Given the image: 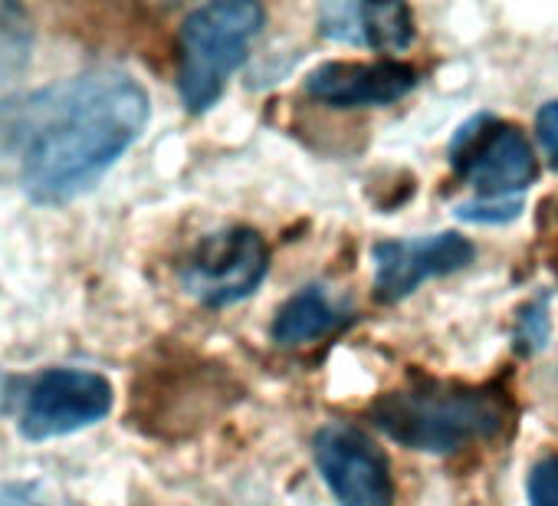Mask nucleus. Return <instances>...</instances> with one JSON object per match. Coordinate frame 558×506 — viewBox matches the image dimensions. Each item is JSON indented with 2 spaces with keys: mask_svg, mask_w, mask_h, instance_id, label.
I'll return each mask as SVG.
<instances>
[{
  "mask_svg": "<svg viewBox=\"0 0 558 506\" xmlns=\"http://www.w3.org/2000/svg\"><path fill=\"white\" fill-rule=\"evenodd\" d=\"M145 86L112 67L0 103V155L37 204H70L135 145L148 122Z\"/></svg>",
  "mask_w": 558,
  "mask_h": 506,
  "instance_id": "obj_1",
  "label": "nucleus"
},
{
  "mask_svg": "<svg viewBox=\"0 0 558 506\" xmlns=\"http://www.w3.org/2000/svg\"><path fill=\"white\" fill-rule=\"evenodd\" d=\"M372 421L411 450L450 454L496 437L509 424V405L486 388L424 385L381 395L372 405Z\"/></svg>",
  "mask_w": 558,
  "mask_h": 506,
  "instance_id": "obj_2",
  "label": "nucleus"
},
{
  "mask_svg": "<svg viewBox=\"0 0 558 506\" xmlns=\"http://www.w3.org/2000/svg\"><path fill=\"white\" fill-rule=\"evenodd\" d=\"M263 21V8L250 0L204 4L184 17L178 37V93L187 112L201 116L220 99Z\"/></svg>",
  "mask_w": 558,
  "mask_h": 506,
  "instance_id": "obj_3",
  "label": "nucleus"
},
{
  "mask_svg": "<svg viewBox=\"0 0 558 506\" xmlns=\"http://www.w3.org/2000/svg\"><path fill=\"white\" fill-rule=\"evenodd\" d=\"M116 391L89 369H47L34 375L21 398L17 427L27 441H53L99 424L112 411Z\"/></svg>",
  "mask_w": 558,
  "mask_h": 506,
  "instance_id": "obj_4",
  "label": "nucleus"
},
{
  "mask_svg": "<svg viewBox=\"0 0 558 506\" xmlns=\"http://www.w3.org/2000/svg\"><path fill=\"white\" fill-rule=\"evenodd\" d=\"M269 270V250L256 230L230 227L207 233L181 267V287L204 306L246 300Z\"/></svg>",
  "mask_w": 558,
  "mask_h": 506,
  "instance_id": "obj_5",
  "label": "nucleus"
},
{
  "mask_svg": "<svg viewBox=\"0 0 558 506\" xmlns=\"http://www.w3.org/2000/svg\"><path fill=\"white\" fill-rule=\"evenodd\" d=\"M313 450L323 480L342 506H391V467L365 431L332 421L316 434Z\"/></svg>",
  "mask_w": 558,
  "mask_h": 506,
  "instance_id": "obj_6",
  "label": "nucleus"
},
{
  "mask_svg": "<svg viewBox=\"0 0 558 506\" xmlns=\"http://www.w3.org/2000/svg\"><path fill=\"white\" fill-rule=\"evenodd\" d=\"M470 261L473 243L450 230L414 240H385L375 246V293L381 303H398L424 280L457 274Z\"/></svg>",
  "mask_w": 558,
  "mask_h": 506,
  "instance_id": "obj_7",
  "label": "nucleus"
},
{
  "mask_svg": "<svg viewBox=\"0 0 558 506\" xmlns=\"http://www.w3.org/2000/svg\"><path fill=\"white\" fill-rule=\"evenodd\" d=\"M453 158L470 188H476L486 201H502L535 178V155L512 125L463 132L453 145Z\"/></svg>",
  "mask_w": 558,
  "mask_h": 506,
  "instance_id": "obj_8",
  "label": "nucleus"
},
{
  "mask_svg": "<svg viewBox=\"0 0 558 506\" xmlns=\"http://www.w3.org/2000/svg\"><path fill=\"white\" fill-rule=\"evenodd\" d=\"M417 86V73L408 63H326L310 73L306 93L336 109H368L404 99Z\"/></svg>",
  "mask_w": 558,
  "mask_h": 506,
  "instance_id": "obj_9",
  "label": "nucleus"
},
{
  "mask_svg": "<svg viewBox=\"0 0 558 506\" xmlns=\"http://www.w3.org/2000/svg\"><path fill=\"white\" fill-rule=\"evenodd\" d=\"M319 24L329 40L372 50H404L414 37L411 11L404 4H326Z\"/></svg>",
  "mask_w": 558,
  "mask_h": 506,
  "instance_id": "obj_10",
  "label": "nucleus"
},
{
  "mask_svg": "<svg viewBox=\"0 0 558 506\" xmlns=\"http://www.w3.org/2000/svg\"><path fill=\"white\" fill-rule=\"evenodd\" d=\"M349 320V306L336 300L326 287H306L283 303L272 323V339L279 346H310L336 333Z\"/></svg>",
  "mask_w": 558,
  "mask_h": 506,
  "instance_id": "obj_11",
  "label": "nucleus"
},
{
  "mask_svg": "<svg viewBox=\"0 0 558 506\" xmlns=\"http://www.w3.org/2000/svg\"><path fill=\"white\" fill-rule=\"evenodd\" d=\"M34 50V24L24 8L0 4V89L24 76Z\"/></svg>",
  "mask_w": 558,
  "mask_h": 506,
  "instance_id": "obj_12",
  "label": "nucleus"
},
{
  "mask_svg": "<svg viewBox=\"0 0 558 506\" xmlns=\"http://www.w3.org/2000/svg\"><path fill=\"white\" fill-rule=\"evenodd\" d=\"M0 506H66V499L44 480H0Z\"/></svg>",
  "mask_w": 558,
  "mask_h": 506,
  "instance_id": "obj_13",
  "label": "nucleus"
},
{
  "mask_svg": "<svg viewBox=\"0 0 558 506\" xmlns=\"http://www.w3.org/2000/svg\"><path fill=\"white\" fill-rule=\"evenodd\" d=\"M529 506H558V454L529 470Z\"/></svg>",
  "mask_w": 558,
  "mask_h": 506,
  "instance_id": "obj_14",
  "label": "nucleus"
},
{
  "mask_svg": "<svg viewBox=\"0 0 558 506\" xmlns=\"http://www.w3.org/2000/svg\"><path fill=\"white\" fill-rule=\"evenodd\" d=\"M535 132H538V142L548 155V161L558 168V103L545 106L535 119Z\"/></svg>",
  "mask_w": 558,
  "mask_h": 506,
  "instance_id": "obj_15",
  "label": "nucleus"
},
{
  "mask_svg": "<svg viewBox=\"0 0 558 506\" xmlns=\"http://www.w3.org/2000/svg\"><path fill=\"white\" fill-rule=\"evenodd\" d=\"M519 214V201L502 204V201H486V204H460V217L466 220H509Z\"/></svg>",
  "mask_w": 558,
  "mask_h": 506,
  "instance_id": "obj_16",
  "label": "nucleus"
}]
</instances>
